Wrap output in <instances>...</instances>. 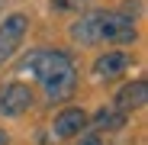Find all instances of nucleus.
Returning a JSON list of instances; mask_svg holds the SVG:
<instances>
[{"label": "nucleus", "instance_id": "nucleus-1", "mask_svg": "<svg viewBox=\"0 0 148 145\" xmlns=\"http://www.w3.org/2000/svg\"><path fill=\"white\" fill-rule=\"evenodd\" d=\"M23 71H32L42 84L48 103H64L77 90V65L61 48H32L19 65Z\"/></svg>", "mask_w": 148, "mask_h": 145}, {"label": "nucleus", "instance_id": "nucleus-2", "mask_svg": "<svg viewBox=\"0 0 148 145\" xmlns=\"http://www.w3.org/2000/svg\"><path fill=\"white\" fill-rule=\"evenodd\" d=\"M135 45L138 42V26L119 10H97V45Z\"/></svg>", "mask_w": 148, "mask_h": 145}, {"label": "nucleus", "instance_id": "nucleus-3", "mask_svg": "<svg viewBox=\"0 0 148 145\" xmlns=\"http://www.w3.org/2000/svg\"><path fill=\"white\" fill-rule=\"evenodd\" d=\"M32 107V87L23 84V81H10L0 87V116L7 119H19Z\"/></svg>", "mask_w": 148, "mask_h": 145}, {"label": "nucleus", "instance_id": "nucleus-4", "mask_svg": "<svg viewBox=\"0 0 148 145\" xmlns=\"http://www.w3.org/2000/svg\"><path fill=\"white\" fill-rule=\"evenodd\" d=\"M26 32H29V16L26 13L16 10V13L3 16V23H0V65L19 48V42L26 39Z\"/></svg>", "mask_w": 148, "mask_h": 145}, {"label": "nucleus", "instance_id": "nucleus-5", "mask_svg": "<svg viewBox=\"0 0 148 145\" xmlns=\"http://www.w3.org/2000/svg\"><path fill=\"white\" fill-rule=\"evenodd\" d=\"M90 123V113L81 110V107H64L55 113L52 119V135L55 139H74V135H81Z\"/></svg>", "mask_w": 148, "mask_h": 145}, {"label": "nucleus", "instance_id": "nucleus-6", "mask_svg": "<svg viewBox=\"0 0 148 145\" xmlns=\"http://www.w3.org/2000/svg\"><path fill=\"white\" fill-rule=\"evenodd\" d=\"M132 65H135V61H132L129 52H122V48H110V52H103L100 58L93 61V74L100 78V81H116V78L126 74Z\"/></svg>", "mask_w": 148, "mask_h": 145}, {"label": "nucleus", "instance_id": "nucleus-7", "mask_svg": "<svg viewBox=\"0 0 148 145\" xmlns=\"http://www.w3.org/2000/svg\"><path fill=\"white\" fill-rule=\"evenodd\" d=\"M145 100H148V87H145V81H132V84H122V87L116 90L113 107L122 110V113H132V110H142Z\"/></svg>", "mask_w": 148, "mask_h": 145}, {"label": "nucleus", "instance_id": "nucleus-8", "mask_svg": "<svg viewBox=\"0 0 148 145\" xmlns=\"http://www.w3.org/2000/svg\"><path fill=\"white\" fill-rule=\"evenodd\" d=\"M68 36L77 45H97V10H84L68 26Z\"/></svg>", "mask_w": 148, "mask_h": 145}, {"label": "nucleus", "instance_id": "nucleus-9", "mask_svg": "<svg viewBox=\"0 0 148 145\" xmlns=\"http://www.w3.org/2000/svg\"><path fill=\"white\" fill-rule=\"evenodd\" d=\"M90 123H93L97 129H122V126L129 123V113H122V110H116V107H110V110L103 107L97 116H90Z\"/></svg>", "mask_w": 148, "mask_h": 145}, {"label": "nucleus", "instance_id": "nucleus-10", "mask_svg": "<svg viewBox=\"0 0 148 145\" xmlns=\"http://www.w3.org/2000/svg\"><path fill=\"white\" fill-rule=\"evenodd\" d=\"M93 0H52V10L58 13H84Z\"/></svg>", "mask_w": 148, "mask_h": 145}, {"label": "nucleus", "instance_id": "nucleus-11", "mask_svg": "<svg viewBox=\"0 0 148 145\" xmlns=\"http://www.w3.org/2000/svg\"><path fill=\"white\" fill-rule=\"evenodd\" d=\"M77 145H103V139L97 135V132H90V135H84V139H81Z\"/></svg>", "mask_w": 148, "mask_h": 145}, {"label": "nucleus", "instance_id": "nucleus-12", "mask_svg": "<svg viewBox=\"0 0 148 145\" xmlns=\"http://www.w3.org/2000/svg\"><path fill=\"white\" fill-rule=\"evenodd\" d=\"M0 145H10V135H7V129H0Z\"/></svg>", "mask_w": 148, "mask_h": 145}]
</instances>
